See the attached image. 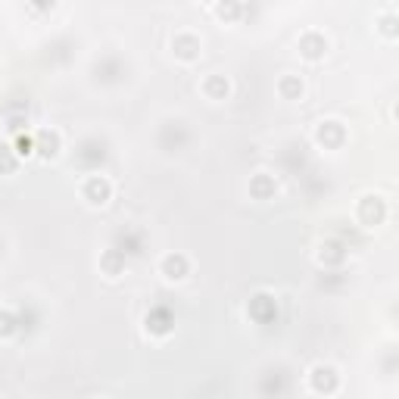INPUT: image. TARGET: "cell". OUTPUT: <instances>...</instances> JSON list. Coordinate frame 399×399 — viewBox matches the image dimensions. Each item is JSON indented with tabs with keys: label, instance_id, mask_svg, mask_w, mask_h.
Listing matches in <instances>:
<instances>
[{
	"label": "cell",
	"instance_id": "d6986e66",
	"mask_svg": "<svg viewBox=\"0 0 399 399\" xmlns=\"http://www.w3.org/2000/svg\"><path fill=\"white\" fill-rule=\"evenodd\" d=\"M13 150H16V156H19V159H28V156H35V137L26 135V131H22V135H16Z\"/></svg>",
	"mask_w": 399,
	"mask_h": 399
},
{
	"label": "cell",
	"instance_id": "2e32d148",
	"mask_svg": "<svg viewBox=\"0 0 399 399\" xmlns=\"http://www.w3.org/2000/svg\"><path fill=\"white\" fill-rule=\"evenodd\" d=\"M19 331H22V327H19V315L10 312V309H0V340H10Z\"/></svg>",
	"mask_w": 399,
	"mask_h": 399
},
{
	"label": "cell",
	"instance_id": "7402d4cb",
	"mask_svg": "<svg viewBox=\"0 0 399 399\" xmlns=\"http://www.w3.org/2000/svg\"><path fill=\"white\" fill-rule=\"evenodd\" d=\"M200 4H215V0H200Z\"/></svg>",
	"mask_w": 399,
	"mask_h": 399
},
{
	"label": "cell",
	"instance_id": "4fadbf2b",
	"mask_svg": "<svg viewBox=\"0 0 399 399\" xmlns=\"http://www.w3.org/2000/svg\"><path fill=\"white\" fill-rule=\"evenodd\" d=\"M278 94H281L284 100H300V97H303V78H300V75H281Z\"/></svg>",
	"mask_w": 399,
	"mask_h": 399
},
{
	"label": "cell",
	"instance_id": "44dd1931",
	"mask_svg": "<svg viewBox=\"0 0 399 399\" xmlns=\"http://www.w3.org/2000/svg\"><path fill=\"white\" fill-rule=\"evenodd\" d=\"M31 4H35L38 10H53V6H57V0H31Z\"/></svg>",
	"mask_w": 399,
	"mask_h": 399
},
{
	"label": "cell",
	"instance_id": "8992f818",
	"mask_svg": "<svg viewBox=\"0 0 399 399\" xmlns=\"http://www.w3.org/2000/svg\"><path fill=\"white\" fill-rule=\"evenodd\" d=\"M387 218V203L381 197H362L359 200V222L365 225V228H374V225H381Z\"/></svg>",
	"mask_w": 399,
	"mask_h": 399
},
{
	"label": "cell",
	"instance_id": "52a82bcc",
	"mask_svg": "<svg viewBox=\"0 0 399 399\" xmlns=\"http://www.w3.org/2000/svg\"><path fill=\"white\" fill-rule=\"evenodd\" d=\"M315 140L325 150H340L343 140H347V128H343L340 122H322L315 128Z\"/></svg>",
	"mask_w": 399,
	"mask_h": 399
},
{
	"label": "cell",
	"instance_id": "30bf717a",
	"mask_svg": "<svg viewBox=\"0 0 399 399\" xmlns=\"http://www.w3.org/2000/svg\"><path fill=\"white\" fill-rule=\"evenodd\" d=\"M172 327H175V318H172L169 309L156 306L150 315H147V331H150L153 337H166V334H172Z\"/></svg>",
	"mask_w": 399,
	"mask_h": 399
},
{
	"label": "cell",
	"instance_id": "9a60e30c",
	"mask_svg": "<svg viewBox=\"0 0 399 399\" xmlns=\"http://www.w3.org/2000/svg\"><path fill=\"white\" fill-rule=\"evenodd\" d=\"M249 312H253V318H256V322H269V318H265V315H269V312H271V315H275V300H271V296H265V293H259V296H253V303H249Z\"/></svg>",
	"mask_w": 399,
	"mask_h": 399
},
{
	"label": "cell",
	"instance_id": "e0dca14e",
	"mask_svg": "<svg viewBox=\"0 0 399 399\" xmlns=\"http://www.w3.org/2000/svg\"><path fill=\"white\" fill-rule=\"evenodd\" d=\"M215 16L222 22H237L240 19V0H215Z\"/></svg>",
	"mask_w": 399,
	"mask_h": 399
},
{
	"label": "cell",
	"instance_id": "7a4b0ae2",
	"mask_svg": "<svg viewBox=\"0 0 399 399\" xmlns=\"http://www.w3.org/2000/svg\"><path fill=\"white\" fill-rule=\"evenodd\" d=\"M82 197L88 200V206H106L113 200V181L106 175H88L82 184Z\"/></svg>",
	"mask_w": 399,
	"mask_h": 399
},
{
	"label": "cell",
	"instance_id": "6da1fadb",
	"mask_svg": "<svg viewBox=\"0 0 399 399\" xmlns=\"http://www.w3.org/2000/svg\"><path fill=\"white\" fill-rule=\"evenodd\" d=\"M309 390L312 393H318V396H334L340 390L337 369H334V365H325V362L312 365L309 369Z\"/></svg>",
	"mask_w": 399,
	"mask_h": 399
},
{
	"label": "cell",
	"instance_id": "5bb4252c",
	"mask_svg": "<svg viewBox=\"0 0 399 399\" xmlns=\"http://www.w3.org/2000/svg\"><path fill=\"white\" fill-rule=\"evenodd\" d=\"M343 259H347V249H343V244H337V240H327L322 247V253H318V262L322 265H340Z\"/></svg>",
	"mask_w": 399,
	"mask_h": 399
},
{
	"label": "cell",
	"instance_id": "277c9868",
	"mask_svg": "<svg viewBox=\"0 0 399 399\" xmlns=\"http://www.w3.org/2000/svg\"><path fill=\"white\" fill-rule=\"evenodd\" d=\"M296 47H300V57L306 62H318V60H325V53H327V38L318 35V31H306V35H300Z\"/></svg>",
	"mask_w": 399,
	"mask_h": 399
},
{
	"label": "cell",
	"instance_id": "ffe728a7",
	"mask_svg": "<svg viewBox=\"0 0 399 399\" xmlns=\"http://www.w3.org/2000/svg\"><path fill=\"white\" fill-rule=\"evenodd\" d=\"M381 35L390 38V41H396V35H399V28H396V16L393 13H387V16H381Z\"/></svg>",
	"mask_w": 399,
	"mask_h": 399
},
{
	"label": "cell",
	"instance_id": "ba28073f",
	"mask_svg": "<svg viewBox=\"0 0 399 399\" xmlns=\"http://www.w3.org/2000/svg\"><path fill=\"white\" fill-rule=\"evenodd\" d=\"M159 271L166 275V281H184L191 275V259L184 253H166L159 262Z\"/></svg>",
	"mask_w": 399,
	"mask_h": 399
},
{
	"label": "cell",
	"instance_id": "3957f363",
	"mask_svg": "<svg viewBox=\"0 0 399 399\" xmlns=\"http://www.w3.org/2000/svg\"><path fill=\"white\" fill-rule=\"evenodd\" d=\"M172 53H175V60L181 62H197L200 53H203V44L197 35H191V31H178L175 38H172Z\"/></svg>",
	"mask_w": 399,
	"mask_h": 399
},
{
	"label": "cell",
	"instance_id": "7c38bea8",
	"mask_svg": "<svg viewBox=\"0 0 399 399\" xmlns=\"http://www.w3.org/2000/svg\"><path fill=\"white\" fill-rule=\"evenodd\" d=\"M200 91L206 94L209 100H225V97H228V94H231V82H228V78H225V75H209L206 82L200 84Z\"/></svg>",
	"mask_w": 399,
	"mask_h": 399
},
{
	"label": "cell",
	"instance_id": "ac0fdd59",
	"mask_svg": "<svg viewBox=\"0 0 399 399\" xmlns=\"http://www.w3.org/2000/svg\"><path fill=\"white\" fill-rule=\"evenodd\" d=\"M16 166H19V156H16V150H10L6 144H0V175H13Z\"/></svg>",
	"mask_w": 399,
	"mask_h": 399
},
{
	"label": "cell",
	"instance_id": "5b68a950",
	"mask_svg": "<svg viewBox=\"0 0 399 399\" xmlns=\"http://www.w3.org/2000/svg\"><path fill=\"white\" fill-rule=\"evenodd\" d=\"M31 137H35V156H41V159H53V156H60V150H62L60 131H53V128H38Z\"/></svg>",
	"mask_w": 399,
	"mask_h": 399
},
{
	"label": "cell",
	"instance_id": "9c48e42d",
	"mask_svg": "<svg viewBox=\"0 0 399 399\" xmlns=\"http://www.w3.org/2000/svg\"><path fill=\"white\" fill-rule=\"evenodd\" d=\"M125 265H128L125 249H106V253L100 256V271H103L106 278H113V281L125 275Z\"/></svg>",
	"mask_w": 399,
	"mask_h": 399
},
{
	"label": "cell",
	"instance_id": "8fae6325",
	"mask_svg": "<svg viewBox=\"0 0 399 399\" xmlns=\"http://www.w3.org/2000/svg\"><path fill=\"white\" fill-rule=\"evenodd\" d=\"M275 191H278L275 178L265 175V172H259V175L249 178V197H253V200H271V197H275Z\"/></svg>",
	"mask_w": 399,
	"mask_h": 399
}]
</instances>
